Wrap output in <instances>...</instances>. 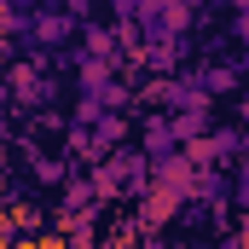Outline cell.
Wrapping results in <instances>:
<instances>
[{
	"label": "cell",
	"mask_w": 249,
	"mask_h": 249,
	"mask_svg": "<svg viewBox=\"0 0 249 249\" xmlns=\"http://www.w3.org/2000/svg\"><path fill=\"white\" fill-rule=\"evenodd\" d=\"M244 6H249V0H244Z\"/></svg>",
	"instance_id": "1"
}]
</instances>
